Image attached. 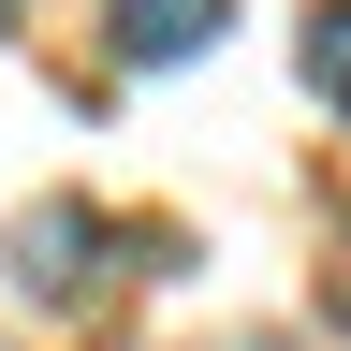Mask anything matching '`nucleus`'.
<instances>
[{"instance_id": "obj_2", "label": "nucleus", "mask_w": 351, "mask_h": 351, "mask_svg": "<svg viewBox=\"0 0 351 351\" xmlns=\"http://www.w3.org/2000/svg\"><path fill=\"white\" fill-rule=\"evenodd\" d=\"M219 15H234V0H117V59H132V73L205 59V44H219Z\"/></svg>"}, {"instance_id": "obj_3", "label": "nucleus", "mask_w": 351, "mask_h": 351, "mask_svg": "<svg viewBox=\"0 0 351 351\" xmlns=\"http://www.w3.org/2000/svg\"><path fill=\"white\" fill-rule=\"evenodd\" d=\"M307 88L351 117V0H322V15H307Z\"/></svg>"}, {"instance_id": "obj_4", "label": "nucleus", "mask_w": 351, "mask_h": 351, "mask_svg": "<svg viewBox=\"0 0 351 351\" xmlns=\"http://www.w3.org/2000/svg\"><path fill=\"white\" fill-rule=\"evenodd\" d=\"M322 307H337V322H351V234H337V278H322Z\"/></svg>"}, {"instance_id": "obj_1", "label": "nucleus", "mask_w": 351, "mask_h": 351, "mask_svg": "<svg viewBox=\"0 0 351 351\" xmlns=\"http://www.w3.org/2000/svg\"><path fill=\"white\" fill-rule=\"evenodd\" d=\"M15 278H29L44 307H73L88 278H103V219H88V205H29V219H15Z\"/></svg>"}]
</instances>
